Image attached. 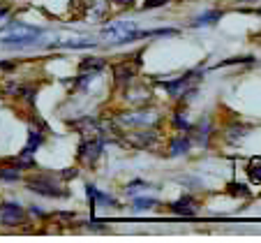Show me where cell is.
Listing matches in <instances>:
<instances>
[{
	"label": "cell",
	"instance_id": "obj_1",
	"mask_svg": "<svg viewBox=\"0 0 261 243\" xmlns=\"http://www.w3.org/2000/svg\"><path fill=\"white\" fill-rule=\"evenodd\" d=\"M42 35V28L25 23H10L0 30V44L5 46H28L35 44V40Z\"/></svg>",
	"mask_w": 261,
	"mask_h": 243
},
{
	"label": "cell",
	"instance_id": "obj_2",
	"mask_svg": "<svg viewBox=\"0 0 261 243\" xmlns=\"http://www.w3.org/2000/svg\"><path fill=\"white\" fill-rule=\"evenodd\" d=\"M137 23L134 21H116V23L107 26L102 30V37L111 44H123V42H134L137 40Z\"/></svg>",
	"mask_w": 261,
	"mask_h": 243
},
{
	"label": "cell",
	"instance_id": "obj_3",
	"mask_svg": "<svg viewBox=\"0 0 261 243\" xmlns=\"http://www.w3.org/2000/svg\"><path fill=\"white\" fill-rule=\"evenodd\" d=\"M28 188L37 195H44V197H67V190H63L58 183L49 181L46 176H37V179H30L28 181Z\"/></svg>",
	"mask_w": 261,
	"mask_h": 243
},
{
	"label": "cell",
	"instance_id": "obj_4",
	"mask_svg": "<svg viewBox=\"0 0 261 243\" xmlns=\"http://www.w3.org/2000/svg\"><path fill=\"white\" fill-rule=\"evenodd\" d=\"M118 125H155L160 120V114L153 109H141V111H129V114H120Z\"/></svg>",
	"mask_w": 261,
	"mask_h": 243
},
{
	"label": "cell",
	"instance_id": "obj_5",
	"mask_svg": "<svg viewBox=\"0 0 261 243\" xmlns=\"http://www.w3.org/2000/svg\"><path fill=\"white\" fill-rule=\"evenodd\" d=\"M102 151H104V139H102V137L88 139V141H84V144L79 146V158L84 160V162L93 164L95 160L102 155Z\"/></svg>",
	"mask_w": 261,
	"mask_h": 243
},
{
	"label": "cell",
	"instance_id": "obj_6",
	"mask_svg": "<svg viewBox=\"0 0 261 243\" xmlns=\"http://www.w3.org/2000/svg\"><path fill=\"white\" fill-rule=\"evenodd\" d=\"M141 65V54L137 56V60L134 63H118L114 67V77H116V84L123 86V84H129V81L134 79V75H137V67Z\"/></svg>",
	"mask_w": 261,
	"mask_h": 243
},
{
	"label": "cell",
	"instance_id": "obj_7",
	"mask_svg": "<svg viewBox=\"0 0 261 243\" xmlns=\"http://www.w3.org/2000/svg\"><path fill=\"white\" fill-rule=\"evenodd\" d=\"M23 215L25 213L19 204H0V220H3V225H10V227L21 225L23 223Z\"/></svg>",
	"mask_w": 261,
	"mask_h": 243
},
{
	"label": "cell",
	"instance_id": "obj_8",
	"mask_svg": "<svg viewBox=\"0 0 261 243\" xmlns=\"http://www.w3.org/2000/svg\"><path fill=\"white\" fill-rule=\"evenodd\" d=\"M171 211L176 215H194L197 213V199H194L192 195H185V197L176 199V202L171 204Z\"/></svg>",
	"mask_w": 261,
	"mask_h": 243
},
{
	"label": "cell",
	"instance_id": "obj_9",
	"mask_svg": "<svg viewBox=\"0 0 261 243\" xmlns=\"http://www.w3.org/2000/svg\"><path fill=\"white\" fill-rule=\"evenodd\" d=\"M127 141L137 149H150L155 144V132L153 130H148V132H137V134H129Z\"/></svg>",
	"mask_w": 261,
	"mask_h": 243
},
{
	"label": "cell",
	"instance_id": "obj_10",
	"mask_svg": "<svg viewBox=\"0 0 261 243\" xmlns=\"http://www.w3.org/2000/svg\"><path fill=\"white\" fill-rule=\"evenodd\" d=\"M107 67V60L104 58H95V56H90V58H84L79 65V72H88V75H97V72H102V69Z\"/></svg>",
	"mask_w": 261,
	"mask_h": 243
},
{
	"label": "cell",
	"instance_id": "obj_11",
	"mask_svg": "<svg viewBox=\"0 0 261 243\" xmlns=\"http://www.w3.org/2000/svg\"><path fill=\"white\" fill-rule=\"evenodd\" d=\"M220 19H222V12L220 10H211V12H206V14L197 16V19L192 21V28H206V26L217 23Z\"/></svg>",
	"mask_w": 261,
	"mask_h": 243
},
{
	"label": "cell",
	"instance_id": "obj_12",
	"mask_svg": "<svg viewBox=\"0 0 261 243\" xmlns=\"http://www.w3.org/2000/svg\"><path fill=\"white\" fill-rule=\"evenodd\" d=\"M190 151V137H176L169 144V155L171 158H178V155H185Z\"/></svg>",
	"mask_w": 261,
	"mask_h": 243
},
{
	"label": "cell",
	"instance_id": "obj_13",
	"mask_svg": "<svg viewBox=\"0 0 261 243\" xmlns=\"http://www.w3.org/2000/svg\"><path fill=\"white\" fill-rule=\"evenodd\" d=\"M247 176H250L252 183H256V185L261 183V158L259 155L250 160V164H247Z\"/></svg>",
	"mask_w": 261,
	"mask_h": 243
},
{
	"label": "cell",
	"instance_id": "obj_14",
	"mask_svg": "<svg viewBox=\"0 0 261 243\" xmlns=\"http://www.w3.org/2000/svg\"><path fill=\"white\" fill-rule=\"evenodd\" d=\"M72 128H76V130H81L84 134H90V132H99L97 130V120H93V118H81V120H72Z\"/></svg>",
	"mask_w": 261,
	"mask_h": 243
},
{
	"label": "cell",
	"instance_id": "obj_15",
	"mask_svg": "<svg viewBox=\"0 0 261 243\" xmlns=\"http://www.w3.org/2000/svg\"><path fill=\"white\" fill-rule=\"evenodd\" d=\"M42 132L40 130H30V137H28V144H25V153H35V151L40 149V144H42Z\"/></svg>",
	"mask_w": 261,
	"mask_h": 243
},
{
	"label": "cell",
	"instance_id": "obj_16",
	"mask_svg": "<svg viewBox=\"0 0 261 243\" xmlns=\"http://www.w3.org/2000/svg\"><path fill=\"white\" fill-rule=\"evenodd\" d=\"M0 179L3 181H19L21 179V174L16 167H3L0 169Z\"/></svg>",
	"mask_w": 261,
	"mask_h": 243
},
{
	"label": "cell",
	"instance_id": "obj_17",
	"mask_svg": "<svg viewBox=\"0 0 261 243\" xmlns=\"http://www.w3.org/2000/svg\"><path fill=\"white\" fill-rule=\"evenodd\" d=\"M60 46H67V49H86V46H95L93 40H69V42H63Z\"/></svg>",
	"mask_w": 261,
	"mask_h": 243
},
{
	"label": "cell",
	"instance_id": "obj_18",
	"mask_svg": "<svg viewBox=\"0 0 261 243\" xmlns=\"http://www.w3.org/2000/svg\"><path fill=\"white\" fill-rule=\"evenodd\" d=\"M153 206H158V202H155V199H150V197L134 199V208H137V211H146V208H153Z\"/></svg>",
	"mask_w": 261,
	"mask_h": 243
},
{
	"label": "cell",
	"instance_id": "obj_19",
	"mask_svg": "<svg viewBox=\"0 0 261 243\" xmlns=\"http://www.w3.org/2000/svg\"><path fill=\"white\" fill-rule=\"evenodd\" d=\"M252 56H243V58H229V60H222V63H217L215 67H229V65H238V63H252Z\"/></svg>",
	"mask_w": 261,
	"mask_h": 243
},
{
	"label": "cell",
	"instance_id": "obj_20",
	"mask_svg": "<svg viewBox=\"0 0 261 243\" xmlns=\"http://www.w3.org/2000/svg\"><path fill=\"white\" fill-rule=\"evenodd\" d=\"M229 195H238V197H250V190L241 183H229Z\"/></svg>",
	"mask_w": 261,
	"mask_h": 243
},
{
	"label": "cell",
	"instance_id": "obj_21",
	"mask_svg": "<svg viewBox=\"0 0 261 243\" xmlns=\"http://www.w3.org/2000/svg\"><path fill=\"white\" fill-rule=\"evenodd\" d=\"M173 123H176L178 128H182V130H190V123H188V118H185V111H176V118H173Z\"/></svg>",
	"mask_w": 261,
	"mask_h": 243
},
{
	"label": "cell",
	"instance_id": "obj_22",
	"mask_svg": "<svg viewBox=\"0 0 261 243\" xmlns=\"http://www.w3.org/2000/svg\"><path fill=\"white\" fill-rule=\"evenodd\" d=\"M146 190V188H150V185H148L146 183V181H132V183H129L127 185V195H134V192H137V190Z\"/></svg>",
	"mask_w": 261,
	"mask_h": 243
},
{
	"label": "cell",
	"instance_id": "obj_23",
	"mask_svg": "<svg viewBox=\"0 0 261 243\" xmlns=\"http://www.w3.org/2000/svg\"><path fill=\"white\" fill-rule=\"evenodd\" d=\"M167 3H171V0H146V3H143V10H153V7H162V5H167Z\"/></svg>",
	"mask_w": 261,
	"mask_h": 243
},
{
	"label": "cell",
	"instance_id": "obj_24",
	"mask_svg": "<svg viewBox=\"0 0 261 243\" xmlns=\"http://www.w3.org/2000/svg\"><path fill=\"white\" fill-rule=\"evenodd\" d=\"M63 176H65V179H74V176H76V169H69V172H63Z\"/></svg>",
	"mask_w": 261,
	"mask_h": 243
},
{
	"label": "cell",
	"instance_id": "obj_25",
	"mask_svg": "<svg viewBox=\"0 0 261 243\" xmlns=\"http://www.w3.org/2000/svg\"><path fill=\"white\" fill-rule=\"evenodd\" d=\"M118 5H125V7H129V5H134V0H116Z\"/></svg>",
	"mask_w": 261,
	"mask_h": 243
},
{
	"label": "cell",
	"instance_id": "obj_26",
	"mask_svg": "<svg viewBox=\"0 0 261 243\" xmlns=\"http://www.w3.org/2000/svg\"><path fill=\"white\" fill-rule=\"evenodd\" d=\"M12 67H14L12 63H0V69H12Z\"/></svg>",
	"mask_w": 261,
	"mask_h": 243
},
{
	"label": "cell",
	"instance_id": "obj_27",
	"mask_svg": "<svg viewBox=\"0 0 261 243\" xmlns=\"http://www.w3.org/2000/svg\"><path fill=\"white\" fill-rule=\"evenodd\" d=\"M7 12H10L7 7H0V19H3V16H7Z\"/></svg>",
	"mask_w": 261,
	"mask_h": 243
}]
</instances>
